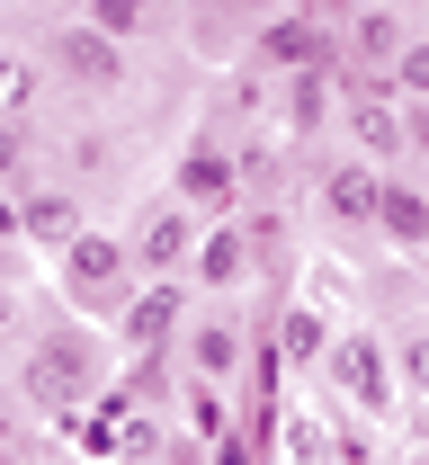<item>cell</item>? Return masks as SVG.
I'll return each mask as SVG.
<instances>
[{"mask_svg":"<svg viewBox=\"0 0 429 465\" xmlns=\"http://www.w3.org/2000/svg\"><path fill=\"white\" fill-rule=\"evenodd\" d=\"M90 376H99V367H90V341H45L36 358H27V394H36V403H54V411L81 403V394H90Z\"/></svg>","mask_w":429,"mask_h":465,"instance_id":"1","label":"cell"},{"mask_svg":"<svg viewBox=\"0 0 429 465\" xmlns=\"http://www.w3.org/2000/svg\"><path fill=\"white\" fill-rule=\"evenodd\" d=\"M331 376H340L349 403H385V394H394V376H385V341H367V331H340V341H331Z\"/></svg>","mask_w":429,"mask_h":465,"instance_id":"2","label":"cell"},{"mask_svg":"<svg viewBox=\"0 0 429 465\" xmlns=\"http://www.w3.org/2000/svg\"><path fill=\"white\" fill-rule=\"evenodd\" d=\"M117 278H125V242H108V232H81L63 251V287L72 295H117Z\"/></svg>","mask_w":429,"mask_h":465,"instance_id":"3","label":"cell"},{"mask_svg":"<svg viewBox=\"0 0 429 465\" xmlns=\"http://www.w3.org/2000/svg\"><path fill=\"white\" fill-rule=\"evenodd\" d=\"M54 63H63V81H81V90H108L125 63H117V36H99V27H63L54 36Z\"/></svg>","mask_w":429,"mask_h":465,"instance_id":"4","label":"cell"},{"mask_svg":"<svg viewBox=\"0 0 429 465\" xmlns=\"http://www.w3.org/2000/svg\"><path fill=\"white\" fill-rule=\"evenodd\" d=\"M188 367H197V385H224V376L242 367V331H233V322H197V331H188Z\"/></svg>","mask_w":429,"mask_h":465,"instance_id":"5","label":"cell"},{"mask_svg":"<svg viewBox=\"0 0 429 465\" xmlns=\"http://www.w3.org/2000/svg\"><path fill=\"white\" fill-rule=\"evenodd\" d=\"M322 197H331V215H349V224H358V215H375V206H385V179H375L367 162H340V171L322 179Z\"/></svg>","mask_w":429,"mask_h":465,"instance_id":"6","label":"cell"},{"mask_svg":"<svg viewBox=\"0 0 429 465\" xmlns=\"http://www.w3.org/2000/svg\"><path fill=\"white\" fill-rule=\"evenodd\" d=\"M242 269H250V242H242L233 224L197 242V278H206V287H242Z\"/></svg>","mask_w":429,"mask_h":465,"instance_id":"7","label":"cell"},{"mask_svg":"<svg viewBox=\"0 0 429 465\" xmlns=\"http://www.w3.org/2000/svg\"><path fill=\"white\" fill-rule=\"evenodd\" d=\"M18 224L36 232V242H54V251L81 242V215H72V197H54V188H45V197H27V206H18Z\"/></svg>","mask_w":429,"mask_h":465,"instance_id":"8","label":"cell"},{"mask_svg":"<svg viewBox=\"0 0 429 465\" xmlns=\"http://www.w3.org/2000/svg\"><path fill=\"white\" fill-rule=\"evenodd\" d=\"M375 224L394 232V242H429V197H421V188H385Z\"/></svg>","mask_w":429,"mask_h":465,"instance_id":"9","label":"cell"},{"mask_svg":"<svg viewBox=\"0 0 429 465\" xmlns=\"http://www.w3.org/2000/svg\"><path fill=\"white\" fill-rule=\"evenodd\" d=\"M278 341H287L296 367H305V358H331V331H322V313H313V304H296V313L278 322Z\"/></svg>","mask_w":429,"mask_h":465,"instance_id":"10","label":"cell"},{"mask_svg":"<svg viewBox=\"0 0 429 465\" xmlns=\"http://www.w3.org/2000/svg\"><path fill=\"white\" fill-rule=\"evenodd\" d=\"M180 188H188V197H215V206H233V162H215V153H188Z\"/></svg>","mask_w":429,"mask_h":465,"instance_id":"11","label":"cell"},{"mask_svg":"<svg viewBox=\"0 0 429 465\" xmlns=\"http://www.w3.org/2000/svg\"><path fill=\"white\" fill-rule=\"evenodd\" d=\"M349 125H358V143H367V153H394V143H403V125H394V108H385V99H358V108H349Z\"/></svg>","mask_w":429,"mask_h":465,"instance_id":"12","label":"cell"},{"mask_svg":"<svg viewBox=\"0 0 429 465\" xmlns=\"http://www.w3.org/2000/svg\"><path fill=\"white\" fill-rule=\"evenodd\" d=\"M171 322H180V304H171V295H143V304L125 313V331H134V341H161Z\"/></svg>","mask_w":429,"mask_h":465,"instance_id":"13","label":"cell"},{"mask_svg":"<svg viewBox=\"0 0 429 465\" xmlns=\"http://www.w3.org/2000/svg\"><path fill=\"white\" fill-rule=\"evenodd\" d=\"M90 27L99 36H134L143 27V0H90Z\"/></svg>","mask_w":429,"mask_h":465,"instance_id":"14","label":"cell"},{"mask_svg":"<svg viewBox=\"0 0 429 465\" xmlns=\"http://www.w3.org/2000/svg\"><path fill=\"white\" fill-rule=\"evenodd\" d=\"M188 251V224L180 215H152V224H143V260H180Z\"/></svg>","mask_w":429,"mask_h":465,"instance_id":"15","label":"cell"},{"mask_svg":"<svg viewBox=\"0 0 429 465\" xmlns=\"http://www.w3.org/2000/svg\"><path fill=\"white\" fill-rule=\"evenodd\" d=\"M394 81H403L412 99H429V45H403V63H394Z\"/></svg>","mask_w":429,"mask_h":465,"instance_id":"16","label":"cell"},{"mask_svg":"<svg viewBox=\"0 0 429 465\" xmlns=\"http://www.w3.org/2000/svg\"><path fill=\"white\" fill-rule=\"evenodd\" d=\"M358 54H394V63H403V36H394V18H367V27H358Z\"/></svg>","mask_w":429,"mask_h":465,"instance_id":"17","label":"cell"},{"mask_svg":"<svg viewBox=\"0 0 429 465\" xmlns=\"http://www.w3.org/2000/svg\"><path fill=\"white\" fill-rule=\"evenodd\" d=\"M403 376H412V385L429 394V341H412V349H403Z\"/></svg>","mask_w":429,"mask_h":465,"instance_id":"18","label":"cell"},{"mask_svg":"<svg viewBox=\"0 0 429 465\" xmlns=\"http://www.w3.org/2000/svg\"><path fill=\"white\" fill-rule=\"evenodd\" d=\"M215 465H250V448L242 439H215Z\"/></svg>","mask_w":429,"mask_h":465,"instance_id":"19","label":"cell"},{"mask_svg":"<svg viewBox=\"0 0 429 465\" xmlns=\"http://www.w3.org/2000/svg\"><path fill=\"white\" fill-rule=\"evenodd\" d=\"M18 171V134H9V125H0V179Z\"/></svg>","mask_w":429,"mask_h":465,"instance_id":"20","label":"cell"},{"mask_svg":"<svg viewBox=\"0 0 429 465\" xmlns=\"http://www.w3.org/2000/svg\"><path fill=\"white\" fill-rule=\"evenodd\" d=\"M9 232H27V224H18V206H9V197H0V242H9Z\"/></svg>","mask_w":429,"mask_h":465,"instance_id":"21","label":"cell"},{"mask_svg":"<svg viewBox=\"0 0 429 465\" xmlns=\"http://www.w3.org/2000/svg\"><path fill=\"white\" fill-rule=\"evenodd\" d=\"M412 143H421V153H429V108H412Z\"/></svg>","mask_w":429,"mask_h":465,"instance_id":"22","label":"cell"},{"mask_svg":"<svg viewBox=\"0 0 429 465\" xmlns=\"http://www.w3.org/2000/svg\"><path fill=\"white\" fill-rule=\"evenodd\" d=\"M0 448H9V420H0Z\"/></svg>","mask_w":429,"mask_h":465,"instance_id":"23","label":"cell"},{"mask_svg":"<svg viewBox=\"0 0 429 465\" xmlns=\"http://www.w3.org/2000/svg\"><path fill=\"white\" fill-rule=\"evenodd\" d=\"M0 465H18V457H9V448H0Z\"/></svg>","mask_w":429,"mask_h":465,"instance_id":"24","label":"cell"}]
</instances>
